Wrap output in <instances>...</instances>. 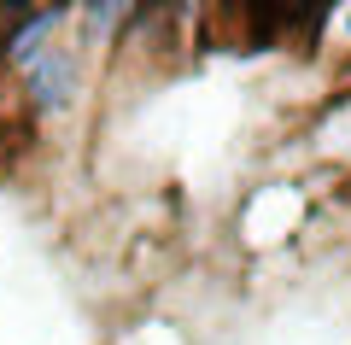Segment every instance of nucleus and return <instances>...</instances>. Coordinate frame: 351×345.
<instances>
[{
    "label": "nucleus",
    "instance_id": "obj_1",
    "mask_svg": "<svg viewBox=\"0 0 351 345\" xmlns=\"http://www.w3.org/2000/svg\"><path fill=\"white\" fill-rule=\"evenodd\" d=\"M18 82H24L29 111H41V117L71 111L76 106V88H82V59H76V47H59V41H53L47 53H36V59L18 71Z\"/></svg>",
    "mask_w": 351,
    "mask_h": 345
},
{
    "label": "nucleus",
    "instance_id": "obj_2",
    "mask_svg": "<svg viewBox=\"0 0 351 345\" xmlns=\"http://www.w3.org/2000/svg\"><path fill=\"white\" fill-rule=\"evenodd\" d=\"M64 18H71V12H59V6H41V12H24V6H18V12H12V29L0 36V64H18V71H24L36 53L53 47V36H59Z\"/></svg>",
    "mask_w": 351,
    "mask_h": 345
}]
</instances>
